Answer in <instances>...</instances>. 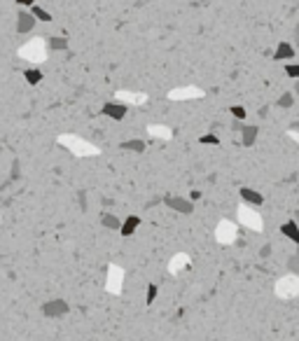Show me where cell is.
<instances>
[{"mask_svg":"<svg viewBox=\"0 0 299 341\" xmlns=\"http://www.w3.org/2000/svg\"><path fill=\"white\" fill-rule=\"evenodd\" d=\"M24 78H26L28 84H38L40 79H42V73H40L38 68H28L26 73H24Z\"/></svg>","mask_w":299,"mask_h":341,"instance_id":"ac0fdd59","label":"cell"},{"mask_svg":"<svg viewBox=\"0 0 299 341\" xmlns=\"http://www.w3.org/2000/svg\"><path fill=\"white\" fill-rule=\"evenodd\" d=\"M297 292H299V278L297 276H285V278H281L278 285H276V294L283 297V299L297 297Z\"/></svg>","mask_w":299,"mask_h":341,"instance_id":"3957f363","label":"cell"},{"mask_svg":"<svg viewBox=\"0 0 299 341\" xmlns=\"http://www.w3.org/2000/svg\"><path fill=\"white\" fill-rule=\"evenodd\" d=\"M33 10H31V14H33V19H40V21H52V14L45 12L42 7H38V5H31Z\"/></svg>","mask_w":299,"mask_h":341,"instance_id":"d6986e66","label":"cell"},{"mask_svg":"<svg viewBox=\"0 0 299 341\" xmlns=\"http://www.w3.org/2000/svg\"><path fill=\"white\" fill-rule=\"evenodd\" d=\"M290 269H292V271H297V269H299V264H297V257H290Z\"/></svg>","mask_w":299,"mask_h":341,"instance_id":"83f0119b","label":"cell"},{"mask_svg":"<svg viewBox=\"0 0 299 341\" xmlns=\"http://www.w3.org/2000/svg\"><path fill=\"white\" fill-rule=\"evenodd\" d=\"M238 220L243 222V227L252 229V232H262V229H264L262 215L257 213V210L248 208V206H241V208H238Z\"/></svg>","mask_w":299,"mask_h":341,"instance_id":"7a4b0ae2","label":"cell"},{"mask_svg":"<svg viewBox=\"0 0 299 341\" xmlns=\"http://www.w3.org/2000/svg\"><path fill=\"white\" fill-rule=\"evenodd\" d=\"M166 206L178 213H192V203L187 199H180V197H166Z\"/></svg>","mask_w":299,"mask_h":341,"instance_id":"30bf717a","label":"cell"},{"mask_svg":"<svg viewBox=\"0 0 299 341\" xmlns=\"http://www.w3.org/2000/svg\"><path fill=\"white\" fill-rule=\"evenodd\" d=\"M16 2H19V5H24V7H31V5H33V0H16Z\"/></svg>","mask_w":299,"mask_h":341,"instance_id":"f1b7e54d","label":"cell"},{"mask_svg":"<svg viewBox=\"0 0 299 341\" xmlns=\"http://www.w3.org/2000/svg\"><path fill=\"white\" fill-rule=\"evenodd\" d=\"M49 47H52V49H68V40L65 38H52L49 40Z\"/></svg>","mask_w":299,"mask_h":341,"instance_id":"44dd1931","label":"cell"},{"mask_svg":"<svg viewBox=\"0 0 299 341\" xmlns=\"http://www.w3.org/2000/svg\"><path fill=\"white\" fill-rule=\"evenodd\" d=\"M281 105H283V108H290V105H292V96H285V98L281 101Z\"/></svg>","mask_w":299,"mask_h":341,"instance_id":"4316f807","label":"cell"},{"mask_svg":"<svg viewBox=\"0 0 299 341\" xmlns=\"http://www.w3.org/2000/svg\"><path fill=\"white\" fill-rule=\"evenodd\" d=\"M42 313L47 318H56V315H65L68 313V304L61 302V299H54V302H47L42 306Z\"/></svg>","mask_w":299,"mask_h":341,"instance_id":"8992f818","label":"cell"},{"mask_svg":"<svg viewBox=\"0 0 299 341\" xmlns=\"http://www.w3.org/2000/svg\"><path fill=\"white\" fill-rule=\"evenodd\" d=\"M185 260H187L185 255H180V257H175V262H173V271H178L180 266H185V264H180V262H185Z\"/></svg>","mask_w":299,"mask_h":341,"instance_id":"d4e9b609","label":"cell"},{"mask_svg":"<svg viewBox=\"0 0 299 341\" xmlns=\"http://www.w3.org/2000/svg\"><path fill=\"white\" fill-rule=\"evenodd\" d=\"M19 56L24 59V61H45L47 59V47H45V42L42 40H28L26 45L19 49Z\"/></svg>","mask_w":299,"mask_h":341,"instance_id":"6da1fadb","label":"cell"},{"mask_svg":"<svg viewBox=\"0 0 299 341\" xmlns=\"http://www.w3.org/2000/svg\"><path fill=\"white\" fill-rule=\"evenodd\" d=\"M101 112L119 122V119H124V115H126V105L124 103H105L103 108H101Z\"/></svg>","mask_w":299,"mask_h":341,"instance_id":"ba28073f","label":"cell"},{"mask_svg":"<svg viewBox=\"0 0 299 341\" xmlns=\"http://www.w3.org/2000/svg\"><path fill=\"white\" fill-rule=\"evenodd\" d=\"M285 73L290 75V78H299V66L290 63V66H285Z\"/></svg>","mask_w":299,"mask_h":341,"instance_id":"cb8c5ba5","label":"cell"},{"mask_svg":"<svg viewBox=\"0 0 299 341\" xmlns=\"http://www.w3.org/2000/svg\"><path fill=\"white\" fill-rule=\"evenodd\" d=\"M138 224H141V217H138V215H131V217H126L124 224L119 227V234H122V236H131V234L138 229Z\"/></svg>","mask_w":299,"mask_h":341,"instance_id":"8fae6325","label":"cell"},{"mask_svg":"<svg viewBox=\"0 0 299 341\" xmlns=\"http://www.w3.org/2000/svg\"><path fill=\"white\" fill-rule=\"evenodd\" d=\"M124 150H136V152H143L145 150V143L143 140H129V143H122Z\"/></svg>","mask_w":299,"mask_h":341,"instance_id":"ffe728a7","label":"cell"},{"mask_svg":"<svg viewBox=\"0 0 299 341\" xmlns=\"http://www.w3.org/2000/svg\"><path fill=\"white\" fill-rule=\"evenodd\" d=\"M215 236H218V241H220V243H232V241L236 238V227L232 222H227V220H224V222L218 224V232H215Z\"/></svg>","mask_w":299,"mask_h":341,"instance_id":"5b68a950","label":"cell"},{"mask_svg":"<svg viewBox=\"0 0 299 341\" xmlns=\"http://www.w3.org/2000/svg\"><path fill=\"white\" fill-rule=\"evenodd\" d=\"M61 145H68V147L73 150V155H79V157H87V155H96V152H98L94 145L84 143L82 138H73V136H63V138H61Z\"/></svg>","mask_w":299,"mask_h":341,"instance_id":"277c9868","label":"cell"},{"mask_svg":"<svg viewBox=\"0 0 299 341\" xmlns=\"http://www.w3.org/2000/svg\"><path fill=\"white\" fill-rule=\"evenodd\" d=\"M35 26V19L31 12H19V19H16V31L19 33H31Z\"/></svg>","mask_w":299,"mask_h":341,"instance_id":"9c48e42d","label":"cell"},{"mask_svg":"<svg viewBox=\"0 0 299 341\" xmlns=\"http://www.w3.org/2000/svg\"><path fill=\"white\" fill-rule=\"evenodd\" d=\"M241 133H243V145H252L257 138V126H243Z\"/></svg>","mask_w":299,"mask_h":341,"instance_id":"e0dca14e","label":"cell"},{"mask_svg":"<svg viewBox=\"0 0 299 341\" xmlns=\"http://www.w3.org/2000/svg\"><path fill=\"white\" fill-rule=\"evenodd\" d=\"M201 92L194 89V87H185V89H175V92H171V98L173 101H182V98H199Z\"/></svg>","mask_w":299,"mask_h":341,"instance_id":"7c38bea8","label":"cell"},{"mask_svg":"<svg viewBox=\"0 0 299 341\" xmlns=\"http://www.w3.org/2000/svg\"><path fill=\"white\" fill-rule=\"evenodd\" d=\"M241 199H243L246 203H250V206H260L262 201H264V199H262V194H257L255 189H248V187H243V189H241Z\"/></svg>","mask_w":299,"mask_h":341,"instance_id":"5bb4252c","label":"cell"},{"mask_svg":"<svg viewBox=\"0 0 299 341\" xmlns=\"http://www.w3.org/2000/svg\"><path fill=\"white\" fill-rule=\"evenodd\" d=\"M201 143H210V145H218V138H215V136H204V138H201Z\"/></svg>","mask_w":299,"mask_h":341,"instance_id":"484cf974","label":"cell"},{"mask_svg":"<svg viewBox=\"0 0 299 341\" xmlns=\"http://www.w3.org/2000/svg\"><path fill=\"white\" fill-rule=\"evenodd\" d=\"M281 232L285 234V236H290L295 243H299V229H297V222H287L281 227Z\"/></svg>","mask_w":299,"mask_h":341,"instance_id":"2e32d148","label":"cell"},{"mask_svg":"<svg viewBox=\"0 0 299 341\" xmlns=\"http://www.w3.org/2000/svg\"><path fill=\"white\" fill-rule=\"evenodd\" d=\"M229 112H232V115H234L236 119H246V108H241V105H232V108H229Z\"/></svg>","mask_w":299,"mask_h":341,"instance_id":"7402d4cb","label":"cell"},{"mask_svg":"<svg viewBox=\"0 0 299 341\" xmlns=\"http://www.w3.org/2000/svg\"><path fill=\"white\" fill-rule=\"evenodd\" d=\"M295 56V49H292V45H287V42H281L278 47H276V52H273V59L276 61H287V59H292Z\"/></svg>","mask_w":299,"mask_h":341,"instance_id":"4fadbf2b","label":"cell"},{"mask_svg":"<svg viewBox=\"0 0 299 341\" xmlns=\"http://www.w3.org/2000/svg\"><path fill=\"white\" fill-rule=\"evenodd\" d=\"M101 222H103V227H108V229H119V227H122L117 215H110V213H103V215H101Z\"/></svg>","mask_w":299,"mask_h":341,"instance_id":"9a60e30c","label":"cell"},{"mask_svg":"<svg viewBox=\"0 0 299 341\" xmlns=\"http://www.w3.org/2000/svg\"><path fill=\"white\" fill-rule=\"evenodd\" d=\"M119 290H122V269L110 266V271H108V292L119 294Z\"/></svg>","mask_w":299,"mask_h":341,"instance_id":"52a82bcc","label":"cell"},{"mask_svg":"<svg viewBox=\"0 0 299 341\" xmlns=\"http://www.w3.org/2000/svg\"><path fill=\"white\" fill-rule=\"evenodd\" d=\"M155 297H157V285H150V288H147V292H145V299H147V304L155 302Z\"/></svg>","mask_w":299,"mask_h":341,"instance_id":"603a6c76","label":"cell"}]
</instances>
